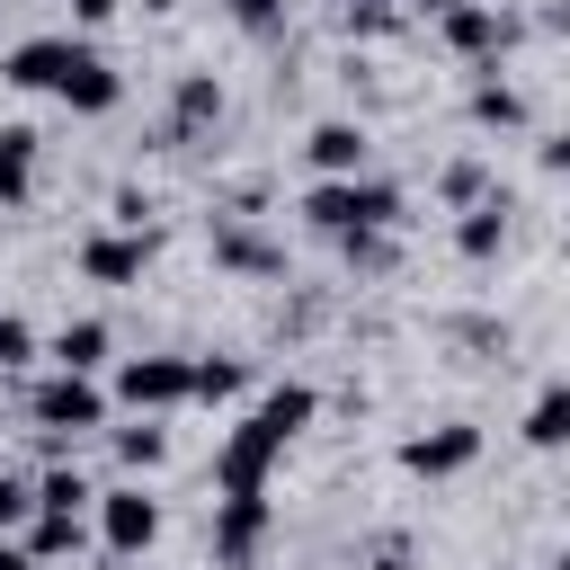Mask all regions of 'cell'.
I'll return each mask as SVG.
<instances>
[{
    "label": "cell",
    "instance_id": "18",
    "mask_svg": "<svg viewBox=\"0 0 570 570\" xmlns=\"http://www.w3.org/2000/svg\"><path fill=\"white\" fill-rule=\"evenodd\" d=\"M98 356H107V321H71V330L53 338V365H62V374H89Z\"/></svg>",
    "mask_w": 570,
    "mask_h": 570
},
{
    "label": "cell",
    "instance_id": "8",
    "mask_svg": "<svg viewBox=\"0 0 570 570\" xmlns=\"http://www.w3.org/2000/svg\"><path fill=\"white\" fill-rule=\"evenodd\" d=\"M98 534H107L116 561H134V552L160 534V508H151L142 490H107V499H98Z\"/></svg>",
    "mask_w": 570,
    "mask_h": 570
},
{
    "label": "cell",
    "instance_id": "2",
    "mask_svg": "<svg viewBox=\"0 0 570 570\" xmlns=\"http://www.w3.org/2000/svg\"><path fill=\"white\" fill-rule=\"evenodd\" d=\"M303 214H312V232L347 240V232H383V223H401V196L374 187V178H321V187L303 196Z\"/></svg>",
    "mask_w": 570,
    "mask_h": 570
},
{
    "label": "cell",
    "instance_id": "3",
    "mask_svg": "<svg viewBox=\"0 0 570 570\" xmlns=\"http://www.w3.org/2000/svg\"><path fill=\"white\" fill-rule=\"evenodd\" d=\"M27 419H36L45 436H80V428H98V419H107V392H98L89 374H53V383H36V392H27Z\"/></svg>",
    "mask_w": 570,
    "mask_h": 570
},
{
    "label": "cell",
    "instance_id": "26",
    "mask_svg": "<svg viewBox=\"0 0 570 570\" xmlns=\"http://www.w3.org/2000/svg\"><path fill=\"white\" fill-rule=\"evenodd\" d=\"M223 9H232V27H249V36L285 27V0H223Z\"/></svg>",
    "mask_w": 570,
    "mask_h": 570
},
{
    "label": "cell",
    "instance_id": "36",
    "mask_svg": "<svg viewBox=\"0 0 570 570\" xmlns=\"http://www.w3.org/2000/svg\"><path fill=\"white\" fill-rule=\"evenodd\" d=\"M240 570H258V561H240Z\"/></svg>",
    "mask_w": 570,
    "mask_h": 570
},
{
    "label": "cell",
    "instance_id": "34",
    "mask_svg": "<svg viewBox=\"0 0 570 570\" xmlns=\"http://www.w3.org/2000/svg\"><path fill=\"white\" fill-rule=\"evenodd\" d=\"M410 9H436V18H445V9H463V0H410Z\"/></svg>",
    "mask_w": 570,
    "mask_h": 570
},
{
    "label": "cell",
    "instance_id": "4",
    "mask_svg": "<svg viewBox=\"0 0 570 570\" xmlns=\"http://www.w3.org/2000/svg\"><path fill=\"white\" fill-rule=\"evenodd\" d=\"M445 45H454L463 62H499V53L517 45V18H499L490 0H463V9H445Z\"/></svg>",
    "mask_w": 570,
    "mask_h": 570
},
{
    "label": "cell",
    "instance_id": "10",
    "mask_svg": "<svg viewBox=\"0 0 570 570\" xmlns=\"http://www.w3.org/2000/svg\"><path fill=\"white\" fill-rule=\"evenodd\" d=\"M53 98H62V107H80V116H107V107L125 98V80H116V71H107V62L80 45V53H71V71L53 80Z\"/></svg>",
    "mask_w": 570,
    "mask_h": 570
},
{
    "label": "cell",
    "instance_id": "1",
    "mask_svg": "<svg viewBox=\"0 0 570 570\" xmlns=\"http://www.w3.org/2000/svg\"><path fill=\"white\" fill-rule=\"evenodd\" d=\"M312 410H321V392H312V383H276V392H267V401H258V410L223 436L214 481H223V490H267V463H276V454L312 428Z\"/></svg>",
    "mask_w": 570,
    "mask_h": 570
},
{
    "label": "cell",
    "instance_id": "7",
    "mask_svg": "<svg viewBox=\"0 0 570 570\" xmlns=\"http://www.w3.org/2000/svg\"><path fill=\"white\" fill-rule=\"evenodd\" d=\"M472 454H481V428H428V436L401 445V472H419V481H454Z\"/></svg>",
    "mask_w": 570,
    "mask_h": 570
},
{
    "label": "cell",
    "instance_id": "9",
    "mask_svg": "<svg viewBox=\"0 0 570 570\" xmlns=\"http://www.w3.org/2000/svg\"><path fill=\"white\" fill-rule=\"evenodd\" d=\"M116 392L134 410H169V401H187V356H125Z\"/></svg>",
    "mask_w": 570,
    "mask_h": 570
},
{
    "label": "cell",
    "instance_id": "24",
    "mask_svg": "<svg viewBox=\"0 0 570 570\" xmlns=\"http://www.w3.org/2000/svg\"><path fill=\"white\" fill-rule=\"evenodd\" d=\"M445 196H454V205H481V196H490V169H481V160H454V169H445Z\"/></svg>",
    "mask_w": 570,
    "mask_h": 570
},
{
    "label": "cell",
    "instance_id": "33",
    "mask_svg": "<svg viewBox=\"0 0 570 570\" xmlns=\"http://www.w3.org/2000/svg\"><path fill=\"white\" fill-rule=\"evenodd\" d=\"M0 570H36V561H27V552H18V543H0Z\"/></svg>",
    "mask_w": 570,
    "mask_h": 570
},
{
    "label": "cell",
    "instance_id": "12",
    "mask_svg": "<svg viewBox=\"0 0 570 570\" xmlns=\"http://www.w3.org/2000/svg\"><path fill=\"white\" fill-rule=\"evenodd\" d=\"M214 116H223V80H214V71H187L178 98H169V142H196Z\"/></svg>",
    "mask_w": 570,
    "mask_h": 570
},
{
    "label": "cell",
    "instance_id": "13",
    "mask_svg": "<svg viewBox=\"0 0 570 570\" xmlns=\"http://www.w3.org/2000/svg\"><path fill=\"white\" fill-rule=\"evenodd\" d=\"M214 258H223L232 276H276V267H285V249H276L267 232H249V223H214Z\"/></svg>",
    "mask_w": 570,
    "mask_h": 570
},
{
    "label": "cell",
    "instance_id": "28",
    "mask_svg": "<svg viewBox=\"0 0 570 570\" xmlns=\"http://www.w3.org/2000/svg\"><path fill=\"white\" fill-rule=\"evenodd\" d=\"M27 356H36V330L0 312V374H9V365H27Z\"/></svg>",
    "mask_w": 570,
    "mask_h": 570
},
{
    "label": "cell",
    "instance_id": "25",
    "mask_svg": "<svg viewBox=\"0 0 570 570\" xmlns=\"http://www.w3.org/2000/svg\"><path fill=\"white\" fill-rule=\"evenodd\" d=\"M347 27H356V36H392L401 9H392V0H347Z\"/></svg>",
    "mask_w": 570,
    "mask_h": 570
},
{
    "label": "cell",
    "instance_id": "11",
    "mask_svg": "<svg viewBox=\"0 0 570 570\" xmlns=\"http://www.w3.org/2000/svg\"><path fill=\"white\" fill-rule=\"evenodd\" d=\"M71 53H80V45H71V36H27V45H18V53H9V62H0V71H9V80H18V89H53V80H62V71H71Z\"/></svg>",
    "mask_w": 570,
    "mask_h": 570
},
{
    "label": "cell",
    "instance_id": "15",
    "mask_svg": "<svg viewBox=\"0 0 570 570\" xmlns=\"http://www.w3.org/2000/svg\"><path fill=\"white\" fill-rule=\"evenodd\" d=\"M499 240H508V187L481 196V205H463V223H454V249L463 258H499Z\"/></svg>",
    "mask_w": 570,
    "mask_h": 570
},
{
    "label": "cell",
    "instance_id": "27",
    "mask_svg": "<svg viewBox=\"0 0 570 570\" xmlns=\"http://www.w3.org/2000/svg\"><path fill=\"white\" fill-rule=\"evenodd\" d=\"M27 517H36V490H27L18 472H0V534H9V525H27Z\"/></svg>",
    "mask_w": 570,
    "mask_h": 570
},
{
    "label": "cell",
    "instance_id": "32",
    "mask_svg": "<svg viewBox=\"0 0 570 570\" xmlns=\"http://www.w3.org/2000/svg\"><path fill=\"white\" fill-rule=\"evenodd\" d=\"M374 570H410V552H401V543H383V552H374Z\"/></svg>",
    "mask_w": 570,
    "mask_h": 570
},
{
    "label": "cell",
    "instance_id": "31",
    "mask_svg": "<svg viewBox=\"0 0 570 570\" xmlns=\"http://www.w3.org/2000/svg\"><path fill=\"white\" fill-rule=\"evenodd\" d=\"M125 0H71V18H116Z\"/></svg>",
    "mask_w": 570,
    "mask_h": 570
},
{
    "label": "cell",
    "instance_id": "17",
    "mask_svg": "<svg viewBox=\"0 0 570 570\" xmlns=\"http://www.w3.org/2000/svg\"><path fill=\"white\" fill-rule=\"evenodd\" d=\"M27 178H36V134H27V125H9V134H0V205H18V196H27Z\"/></svg>",
    "mask_w": 570,
    "mask_h": 570
},
{
    "label": "cell",
    "instance_id": "35",
    "mask_svg": "<svg viewBox=\"0 0 570 570\" xmlns=\"http://www.w3.org/2000/svg\"><path fill=\"white\" fill-rule=\"evenodd\" d=\"M561 570H570V552H561Z\"/></svg>",
    "mask_w": 570,
    "mask_h": 570
},
{
    "label": "cell",
    "instance_id": "21",
    "mask_svg": "<svg viewBox=\"0 0 570 570\" xmlns=\"http://www.w3.org/2000/svg\"><path fill=\"white\" fill-rule=\"evenodd\" d=\"M232 392H240V365H232V356L187 365V401H232Z\"/></svg>",
    "mask_w": 570,
    "mask_h": 570
},
{
    "label": "cell",
    "instance_id": "22",
    "mask_svg": "<svg viewBox=\"0 0 570 570\" xmlns=\"http://www.w3.org/2000/svg\"><path fill=\"white\" fill-rule=\"evenodd\" d=\"M89 499H98V490H89L80 472H45V481H36V508H53V517H80Z\"/></svg>",
    "mask_w": 570,
    "mask_h": 570
},
{
    "label": "cell",
    "instance_id": "5",
    "mask_svg": "<svg viewBox=\"0 0 570 570\" xmlns=\"http://www.w3.org/2000/svg\"><path fill=\"white\" fill-rule=\"evenodd\" d=\"M142 267H151V232H98V240H80V276L89 285H142Z\"/></svg>",
    "mask_w": 570,
    "mask_h": 570
},
{
    "label": "cell",
    "instance_id": "16",
    "mask_svg": "<svg viewBox=\"0 0 570 570\" xmlns=\"http://www.w3.org/2000/svg\"><path fill=\"white\" fill-rule=\"evenodd\" d=\"M525 445H570V383H543L534 401H525Z\"/></svg>",
    "mask_w": 570,
    "mask_h": 570
},
{
    "label": "cell",
    "instance_id": "6",
    "mask_svg": "<svg viewBox=\"0 0 570 570\" xmlns=\"http://www.w3.org/2000/svg\"><path fill=\"white\" fill-rule=\"evenodd\" d=\"M267 543V490H223L214 499V552L223 561H249Z\"/></svg>",
    "mask_w": 570,
    "mask_h": 570
},
{
    "label": "cell",
    "instance_id": "20",
    "mask_svg": "<svg viewBox=\"0 0 570 570\" xmlns=\"http://www.w3.org/2000/svg\"><path fill=\"white\" fill-rule=\"evenodd\" d=\"M62 552H80V517H53V508H36V534H27V561H62Z\"/></svg>",
    "mask_w": 570,
    "mask_h": 570
},
{
    "label": "cell",
    "instance_id": "23",
    "mask_svg": "<svg viewBox=\"0 0 570 570\" xmlns=\"http://www.w3.org/2000/svg\"><path fill=\"white\" fill-rule=\"evenodd\" d=\"M116 454H125L134 472H151V463L169 454V436H160V428H116Z\"/></svg>",
    "mask_w": 570,
    "mask_h": 570
},
{
    "label": "cell",
    "instance_id": "14",
    "mask_svg": "<svg viewBox=\"0 0 570 570\" xmlns=\"http://www.w3.org/2000/svg\"><path fill=\"white\" fill-rule=\"evenodd\" d=\"M303 151H312V169H321V178H356V169H365V134H356L347 116L312 125V142H303Z\"/></svg>",
    "mask_w": 570,
    "mask_h": 570
},
{
    "label": "cell",
    "instance_id": "29",
    "mask_svg": "<svg viewBox=\"0 0 570 570\" xmlns=\"http://www.w3.org/2000/svg\"><path fill=\"white\" fill-rule=\"evenodd\" d=\"M347 258H356V267H392V240H383V232H347Z\"/></svg>",
    "mask_w": 570,
    "mask_h": 570
},
{
    "label": "cell",
    "instance_id": "19",
    "mask_svg": "<svg viewBox=\"0 0 570 570\" xmlns=\"http://www.w3.org/2000/svg\"><path fill=\"white\" fill-rule=\"evenodd\" d=\"M472 125H490V134H508V125H525V98H517L508 80H481V89H472Z\"/></svg>",
    "mask_w": 570,
    "mask_h": 570
},
{
    "label": "cell",
    "instance_id": "30",
    "mask_svg": "<svg viewBox=\"0 0 570 570\" xmlns=\"http://www.w3.org/2000/svg\"><path fill=\"white\" fill-rule=\"evenodd\" d=\"M543 169H552V178H570V134H552V142H543Z\"/></svg>",
    "mask_w": 570,
    "mask_h": 570
}]
</instances>
